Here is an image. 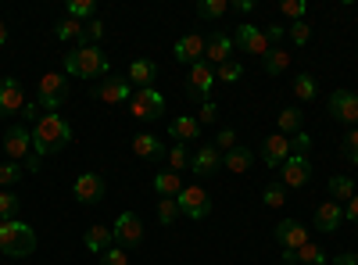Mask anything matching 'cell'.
Wrapping results in <instances>:
<instances>
[{"mask_svg": "<svg viewBox=\"0 0 358 265\" xmlns=\"http://www.w3.org/2000/svg\"><path fill=\"white\" fill-rule=\"evenodd\" d=\"M72 143V126L65 115H40L36 119V129H33V151L40 158H50V155H62L65 147Z\"/></svg>", "mask_w": 358, "mask_h": 265, "instance_id": "1", "label": "cell"}, {"mask_svg": "<svg viewBox=\"0 0 358 265\" xmlns=\"http://www.w3.org/2000/svg\"><path fill=\"white\" fill-rule=\"evenodd\" d=\"M36 251V229L22 222V219H8L0 222V255L8 258H29Z\"/></svg>", "mask_w": 358, "mask_h": 265, "instance_id": "2", "label": "cell"}, {"mask_svg": "<svg viewBox=\"0 0 358 265\" xmlns=\"http://www.w3.org/2000/svg\"><path fill=\"white\" fill-rule=\"evenodd\" d=\"M65 76L76 79H108V57L101 47H76L65 54Z\"/></svg>", "mask_w": 358, "mask_h": 265, "instance_id": "3", "label": "cell"}, {"mask_svg": "<svg viewBox=\"0 0 358 265\" xmlns=\"http://www.w3.org/2000/svg\"><path fill=\"white\" fill-rule=\"evenodd\" d=\"M69 101V86H65V72H43L36 83V104L43 115L62 111V104Z\"/></svg>", "mask_w": 358, "mask_h": 265, "instance_id": "4", "label": "cell"}, {"mask_svg": "<svg viewBox=\"0 0 358 265\" xmlns=\"http://www.w3.org/2000/svg\"><path fill=\"white\" fill-rule=\"evenodd\" d=\"M126 108H129L133 119L155 122V119H162V115H165V97L155 90V86H143V90H133V97H129Z\"/></svg>", "mask_w": 358, "mask_h": 265, "instance_id": "5", "label": "cell"}, {"mask_svg": "<svg viewBox=\"0 0 358 265\" xmlns=\"http://www.w3.org/2000/svg\"><path fill=\"white\" fill-rule=\"evenodd\" d=\"M90 97L101 101V104H129L133 83H129V76H126V79H122V76H108V79H101L97 86H90Z\"/></svg>", "mask_w": 358, "mask_h": 265, "instance_id": "6", "label": "cell"}, {"mask_svg": "<svg viewBox=\"0 0 358 265\" xmlns=\"http://www.w3.org/2000/svg\"><path fill=\"white\" fill-rule=\"evenodd\" d=\"M233 47H241V50H248L251 57H265L268 50H273V43H268V36H265V29H258V25H251V22H244V25H236V36H233Z\"/></svg>", "mask_w": 358, "mask_h": 265, "instance_id": "7", "label": "cell"}, {"mask_svg": "<svg viewBox=\"0 0 358 265\" xmlns=\"http://www.w3.org/2000/svg\"><path fill=\"white\" fill-rule=\"evenodd\" d=\"M179 201V212H183L187 219H204L208 212H212V197H208L204 187H183V194L176 197Z\"/></svg>", "mask_w": 358, "mask_h": 265, "instance_id": "8", "label": "cell"}, {"mask_svg": "<svg viewBox=\"0 0 358 265\" xmlns=\"http://www.w3.org/2000/svg\"><path fill=\"white\" fill-rule=\"evenodd\" d=\"M111 233H115V241L122 244V248H140V244H143V222H140V215H133V212H118Z\"/></svg>", "mask_w": 358, "mask_h": 265, "instance_id": "9", "label": "cell"}, {"mask_svg": "<svg viewBox=\"0 0 358 265\" xmlns=\"http://www.w3.org/2000/svg\"><path fill=\"white\" fill-rule=\"evenodd\" d=\"M308 180H312V162L305 155H290L283 162V169H280V183L287 190H297V187H305Z\"/></svg>", "mask_w": 358, "mask_h": 265, "instance_id": "10", "label": "cell"}, {"mask_svg": "<svg viewBox=\"0 0 358 265\" xmlns=\"http://www.w3.org/2000/svg\"><path fill=\"white\" fill-rule=\"evenodd\" d=\"M215 69L208 65V62H197L194 69H190V76H187V86H190V97H197V101H212V90H215Z\"/></svg>", "mask_w": 358, "mask_h": 265, "instance_id": "11", "label": "cell"}, {"mask_svg": "<svg viewBox=\"0 0 358 265\" xmlns=\"http://www.w3.org/2000/svg\"><path fill=\"white\" fill-rule=\"evenodd\" d=\"M330 115L337 122H344L348 129H355L358 126V94H351V90H334L330 94Z\"/></svg>", "mask_w": 358, "mask_h": 265, "instance_id": "12", "label": "cell"}, {"mask_svg": "<svg viewBox=\"0 0 358 265\" xmlns=\"http://www.w3.org/2000/svg\"><path fill=\"white\" fill-rule=\"evenodd\" d=\"M4 155H8V162H25L29 155H33V129L11 126L4 133Z\"/></svg>", "mask_w": 358, "mask_h": 265, "instance_id": "13", "label": "cell"}, {"mask_svg": "<svg viewBox=\"0 0 358 265\" xmlns=\"http://www.w3.org/2000/svg\"><path fill=\"white\" fill-rule=\"evenodd\" d=\"M233 36L229 33H222V29H215L212 36H208V43H204V62L212 65V69H219V65H226V62H233Z\"/></svg>", "mask_w": 358, "mask_h": 265, "instance_id": "14", "label": "cell"}, {"mask_svg": "<svg viewBox=\"0 0 358 265\" xmlns=\"http://www.w3.org/2000/svg\"><path fill=\"white\" fill-rule=\"evenodd\" d=\"M72 197H76L79 204H97V201L104 197V176H101V172H83V176H76Z\"/></svg>", "mask_w": 358, "mask_h": 265, "instance_id": "15", "label": "cell"}, {"mask_svg": "<svg viewBox=\"0 0 358 265\" xmlns=\"http://www.w3.org/2000/svg\"><path fill=\"white\" fill-rule=\"evenodd\" d=\"M25 90H22V83L15 79V76H4L0 79V115H18V111H25Z\"/></svg>", "mask_w": 358, "mask_h": 265, "instance_id": "16", "label": "cell"}, {"mask_svg": "<svg viewBox=\"0 0 358 265\" xmlns=\"http://www.w3.org/2000/svg\"><path fill=\"white\" fill-rule=\"evenodd\" d=\"M204 36L201 33H187V36H179L176 40V47H172V54H176V62L179 65H187V69H194L197 62H204Z\"/></svg>", "mask_w": 358, "mask_h": 265, "instance_id": "17", "label": "cell"}, {"mask_svg": "<svg viewBox=\"0 0 358 265\" xmlns=\"http://www.w3.org/2000/svg\"><path fill=\"white\" fill-rule=\"evenodd\" d=\"M290 155H294V151H290V136H283V133L265 136V143H262V162H265V169H276V172H280Z\"/></svg>", "mask_w": 358, "mask_h": 265, "instance_id": "18", "label": "cell"}, {"mask_svg": "<svg viewBox=\"0 0 358 265\" xmlns=\"http://www.w3.org/2000/svg\"><path fill=\"white\" fill-rule=\"evenodd\" d=\"M273 237L280 241V248L283 251H297V248H305L312 237H308V229L297 222V219H283L276 229H273Z\"/></svg>", "mask_w": 358, "mask_h": 265, "instance_id": "19", "label": "cell"}, {"mask_svg": "<svg viewBox=\"0 0 358 265\" xmlns=\"http://www.w3.org/2000/svg\"><path fill=\"white\" fill-rule=\"evenodd\" d=\"M219 169H222V151H219L215 143H204L201 151L190 158V172L197 176V180H204V176H215Z\"/></svg>", "mask_w": 358, "mask_h": 265, "instance_id": "20", "label": "cell"}, {"mask_svg": "<svg viewBox=\"0 0 358 265\" xmlns=\"http://www.w3.org/2000/svg\"><path fill=\"white\" fill-rule=\"evenodd\" d=\"M341 222H344V204H337V201H322L319 208H315V229H322V233H337Z\"/></svg>", "mask_w": 358, "mask_h": 265, "instance_id": "21", "label": "cell"}, {"mask_svg": "<svg viewBox=\"0 0 358 265\" xmlns=\"http://www.w3.org/2000/svg\"><path fill=\"white\" fill-rule=\"evenodd\" d=\"M169 136L176 143H194V140H201V122L194 115H179V119L169 122Z\"/></svg>", "mask_w": 358, "mask_h": 265, "instance_id": "22", "label": "cell"}, {"mask_svg": "<svg viewBox=\"0 0 358 265\" xmlns=\"http://www.w3.org/2000/svg\"><path fill=\"white\" fill-rule=\"evenodd\" d=\"M133 155L143 158V162H158L165 155V143L155 136V133H136L133 136Z\"/></svg>", "mask_w": 358, "mask_h": 265, "instance_id": "23", "label": "cell"}, {"mask_svg": "<svg viewBox=\"0 0 358 265\" xmlns=\"http://www.w3.org/2000/svg\"><path fill=\"white\" fill-rule=\"evenodd\" d=\"M83 244H86V251L104 255L108 248H115V233H111V226H90L83 233Z\"/></svg>", "mask_w": 358, "mask_h": 265, "instance_id": "24", "label": "cell"}, {"mask_svg": "<svg viewBox=\"0 0 358 265\" xmlns=\"http://www.w3.org/2000/svg\"><path fill=\"white\" fill-rule=\"evenodd\" d=\"M54 36L62 40V43H79V47H90L86 43V25L76 22V18H62L54 25Z\"/></svg>", "mask_w": 358, "mask_h": 265, "instance_id": "25", "label": "cell"}, {"mask_svg": "<svg viewBox=\"0 0 358 265\" xmlns=\"http://www.w3.org/2000/svg\"><path fill=\"white\" fill-rule=\"evenodd\" d=\"M158 76V65L155 62H147V57H136V62L129 65V83H133V90H143V86H151Z\"/></svg>", "mask_w": 358, "mask_h": 265, "instance_id": "26", "label": "cell"}, {"mask_svg": "<svg viewBox=\"0 0 358 265\" xmlns=\"http://www.w3.org/2000/svg\"><path fill=\"white\" fill-rule=\"evenodd\" d=\"M251 162H255V155L248 151L244 143H236L233 151H226V155H222V165H226L229 172H236V176H244V172L251 169Z\"/></svg>", "mask_w": 358, "mask_h": 265, "instance_id": "27", "label": "cell"}, {"mask_svg": "<svg viewBox=\"0 0 358 265\" xmlns=\"http://www.w3.org/2000/svg\"><path fill=\"white\" fill-rule=\"evenodd\" d=\"M155 194L158 197H179L183 194V180H179V172H158L155 176Z\"/></svg>", "mask_w": 358, "mask_h": 265, "instance_id": "28", "label": "cell"}, {"mask_svg": "<svg viewBox=\"0 0 358 265\" xmlns=\"http://www.w3.org/2000/svg\"><path fill=\"white\" fill-rule=\"evenodd\" d=\"M262 69H265V76H283L290 69V54L283 47H273V50L262 57Z\"/></svg>", "mask_w": 358, "mask_h": 265, "instance_id": "29", "label": "cell"}, {"mask_svg": "<svg viewBox=\"0 0 358 265\" xmlns=\"http://www.w3.org/2000/svg\"><path fill=\"white\" fill-rule=\"evenodd\" d=\"M301 122H305V115L297 111V108H283L280 119H276V126H280L283 136H297V133H301Z\"/></svg>", "mask_w": 358, "mask_h": 265, "instance_id": "30", "label": "cell"}, {"mask_svg": "<svg viewBox=\"0 0 358 265\" xmlns=\"http://www.w3.org/2000/svg\"><path fill=\"white\" fill-rule=\"evenodd\" d=\"M294 97L297 101H315L319 97V86H315V76L301 72V76H294Z\"/></svg>", "mask_w": 358, "mask_h": 265, "instance_id": "31", "label": "cell"}, {"mask_svg": "<svg viewBox=\"0 0 358 265\" xmlns=\"http://www.w3.org/2000/svg\"><path fill=\"white\" fill-rule=\"evenodd\" d=\"M358 190H355V180H351V176H334V180H330V197L341 204V201H351Z\"/></svg>", "mask_w": 358, "mask_h": 265, "instance_id": "32", "label": "cell"}, {"mask_svg": "<svg viewBox=\"0 0 358 265\" xmlns=\"http://www.w3.org/2000/svg\"><path fill=\"white\" fill-rule=\"evenodd\" d=\"M65 18H90L94 22L97 18V0H69V8H65Z\"/></svg>", "mask_w": 358, "mask_h": 265, "instance_id": "33", "label": "cell"}, {"mask_svg": "<svg viewBox=\"0 0 358 265\" xmlns=\"http://www.w3.org/2000/svg\"><path fill=\"white\" fill-rule=\"evenodd\" d=\"M294 255H297V262H301V265H326V251L315 241H308L305 248H297Z\"/></svg>", "mask_w": 358, "mask_h": 265, "instance_id": "34", "label": "cell"}, {"mask_svg": "<svg viewBox=\"0 0 358 265\" xmlns=\"http://www.w3.org/2000/svg\"><path fill=\"white\" fill-rule=\"evenodd\" d=\"M18 208H22V201H18L11 190H0V222L18 219Z\"/></svg>", "mask_w": 358, "mask_h": 265, "instance_id": "35", "label": "cell"}, {"mask_svg": "<svg viewBox=\"0 0 358 265\" xmlns=\"http://www.w3.org/2000/svg\"><path fill=\"white\" fill-rule=\"evenodd\" d=\"M25 176V169L18 165V162H4L0 165V190H8V187H15L18 180Z\"/></svg>", "mask_w": 358, "mask_h": 265, "instance_id": "36", "label": "cell"}, {"mask_svg": "<svg viewBox=\"0 0 358 265\" xmlns=\"http://www.w3.org/2000/svg\"><path fill=\"white\" fill-rule=\"evenodd\" d=\"M262 201H265V208H283V204H287V187H283V183L265 187V190H262Z\"/></svg>", "mask_w": 358, "mask_h": 265, "instance_id": "37", "label": "cell"}, {"mask_svg": "<svg viewBox=\"0 0 358 265\" xmlns=\"http://www.w3.org/2000/svg\"><path fill=\"white\" fill-rule=\"evenodd\" d=\"M176 219H179V201L176 197H162L158 201V222L162 226H172Z\"/></svg>", "mask_w": 358, "mask_h": 265, "instance_id": "38", "label": "cell"}, {"mask_svg": "<svg viewBox=\"0 0 358 265\" xmlns=\"http://www.w3.org/2000/svg\"><path fill=\"white\" fill-rule=\"evenodd\" d=\"M341 155H344V162L358 165V126L344 133V140H341Z\"/></svg>", "mask_w": 358, "mask_h": 265, "instance_id": "39", "label": "cell"}, {"mask_svg": "<svg viewBox=\"0 0 358 265\" xmlns=\"http://www.w3.org/2000/svg\"><path fill=\"white\" fill-rule=\"evenodd\" d=\"M287 36L294 40V47H305V43L312 40V25H308L305 18H301V22H290V25H287Z\"/></svg>", "mask_w": 358, "mask_h": 265, "instance_id": "40", "label": "cell"}, {"mask_svg": "<svg viewBox=\"0 0 358 265\" xmlns=\"http://www.w3.org/2000/svg\"><path fill=\"white\" fill-rule=\"evenodd\" d=\"M226 11H229V0H201V4H197L201 18H222Z\"/></svg>", "mask_w": 358, "mask_h": 265, "instance_id": "41", "label": "cell"}, {"mask_svg": "<svg viewBox=\"0 0 358 265\" xmlns=\"http://www.w3.org/2000/svg\"><path fill=\"white\" fill-rule=\"evenodd\" d=\"M169 162H172V172H183V169L190 165L187 143H172V147H169Z\"/></svg>", "mask_w": 358, "mask_h": 265, "instance_id": "42", "label": "cell"}, {"mask_svg": "<svg viewBox=\"0 0 358 265\" xmlns=\"http://www.w3.org/2000/svg\"><path fill=\"white\" fill-rule=\"evenodd\" d=\"M215 79H219V83H241V79H244V69L236 65V62H226V65L215 69Z\"/></svg>", "mask_w": 358, "mask_h": 265, "instance_id": "43", "label": "cell"}, {"mask_svg": "<svg viewBox=\"0 0 358 265\" xmlns=\"http://www.w3.org/2000/svg\"><path fill=\"white\" fill-rule=\"evenodd\" d=\"M305 11H308V4H305V0H283V15H287V18L301 22V18H305Z\"/></svg>", "mask_w": 358, "mask_h": 265, "instance_id": "44", "label": "cell"}, {"mask_svg": "<svg viewBox=\"0 0 358 265\" xmlns=\"http://www.w3.org/2000/svg\"><path fill=\"white\" fill-rule=\"evenodd\" d=\"M290 151L294 155H305L308 158V151H312V136L301 129V133H297V136H290Z\"/></svg>", "mask_w": 358, "mask_h": 265, "instance_id": "45", "label": "cell"}, {"mask_svg": "<svg viewBox=\"0 0 358 265\" xmlns=\"http://www.w3.org/2000/svg\"><path fill=\"white\" fill-rule=\"evenodd\" d=\"M215 147H219V151L226 155V151H233V147H236V129H219V136H215Z\"/></svg>", "mask_w": 358, "mask_h": 265, "instance_id": "46", "label": "cell"}, {"mask_svg": "<svg viewBox=\"0 0 358 265\" xmlns=\"http://www.w3.org/2000/svg\"><path fill=\"white\" fill-rule=\"evenodd\" d=\"M194 119L204 126V122H215L219 119V108H215V101H201V111L194 115Z\"/></svg>", "mask_w": 358, "mask_h": 265, "instance_id": "47", "label": "cell"}, {"mask_svg": "<svg viewBox=\"0 0 358 265\" xmlns=\"http://www.w3.org/2000/svg\"><path fill=\"white\" fill-rule=\"evenodd\" d=\"M101 36H104V22H101V18L86 22V43H90V47H97V43H101Z\"/></svg>", "mask_w": 358, "mask_h": 265, "instance_id": "48", "label": "cell"}, {"mask_svg": "<svg viewBox=\"0 0 358 265\" xmlns=\"http://www.w3.org/2000/svg\"><path fill=\"white\" fill-rule=\"evenodd\" d=\"M101 265H129V258H126L122 248H108V251L101 255Z\"/></svg>", "mask_w": 358, "mask_h": 265, "instance_id": "49", "label": "cell"}, {"mask_svg": "<svg viewBox=\"0 0 358 265\" xmlns=\"http://www.w3.org/2000/svg\"><path fill=\"white\" fill-rule=\"evenodd\" d=\"M265 36H268V43H276V40H283V36H287V25H280V22H273V25H265Z\"/></svg>", "mask_w": 358, "mask_h": 265, "instance_id": "50", "label": "cell"}, {"mask_svg": "<svg viewBox=\"0 0 358 265\" xmlns=\"http://www.w3.org/2000/svg\"><path fill=\"white\" fill-rule=\"evenodd\" d=\"M344 219H348V222H355V226H358V194H355V197H351V201H348V204H344Z\"/></svg>", "mask_w": 358, "mask_h": 265, "instance_id": "51", "label": "cell"}, {"mask_svg": "<svg viewBox=\"0 0 358 265\" xmlns=\"http://www.w3.org/2000/svg\"><path fill=\"white\" fill-rule=\"evenodd\" d=\"M36 111H40V104H36V101H33V104H25V122H33V126H36V119H40Z\"/></svg>", "mask_w": 358, "mask_h": 265, "instance_id": "52", "label": "cell"}, {"mask_svg": "<svg viewBox=\"0 0 358 265\" xmlns=\"http://www.w3.org/2000/svg\"><path fill=\"white\" fill-rule=\"evenodd\" d=\"M229 8H236V11H244V15H251V11H255V0H236V4H229Z\"/></svg>", "mask_w": 358, "mask_h": 265, "instance_id": "53", "label": "cell"}, {"mask_svg": "<svg viewBox=\"0 0 358 265\" xmlns=\"http://www.w3.org/2000/svg\"><path fill=\"white\" fill-rule=\"evenodd\" d=\"M40 162H43V158H40V155L33 151V155H29V158H25V169H29V172H36V169H40Z\"/></svg>", "mask_w": 358, "mask_h": 265, "instance_id": "54", "label": "cell"}, {"mask_svg": "<svg viewBox=\"0 0 358 265\" xmlns=\"http://www.w3.org/2000/svg\"><path fill=\"white\" fill-rule=\"evenodd\" d=\"M334 265H358V255H337Z\"/></svg>", "mask_w": 358, "mask_h": 265, "instance_id": "55", "label": "cell"}, {"mask_svg": "<svg viewBox=\"0 0 358 265\" xmlns=\"http://www.w3.org/2000/svg\"><path fill=\"white\" fill-rule=\"evenodd\" d=\"M283 265H297V255L294 251H283Z\"/></svg>", "mask_w": 358, "mask_h": 265, "instance_id": "56", "label": "cell"}, {"mask_svg": "<svg viewBox=\"0 0 358 265\" xmlns=\"http://www.w3.org/2000/svg\"><path fill=\"white\" fill-rule=\"evenodd\" d=\"M4 43H8V25L0 22V47H4Z\"/></svg>", "mask_w": 358, "mask_h": 265, "instance_id": "57", "label": "cell"}]
</instances>
